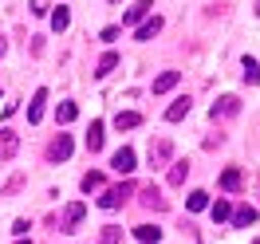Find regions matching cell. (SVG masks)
Here are the masks:
<instances>
[{"label": "cell", "instance_id": "1", "mask_svg": "<svg viewBox=\"0 0 260 244\" xmlns=\"http://www.w3.org/2000/svg\"><path fill=\"white\" fill-rule=\"evenodd\" d=\"M130 193H134V185H130V181H122V185H111L107 193L99 197V205H103V209H122Z\"/></svg>", "mask_w": 260, "mask_h": 244}, {"label": "cell", "instance_id": "2", "mask_svg": "<svg viewBox=\"0 0 260 244\" xmlns=\"http://www.w3.org/2000/svg\"><path fill=\"white\" fill-rule=\"evenodd\" d=\"M134 162H138V158H134V150H130V146H122V150H114V158H111V169L126 178V173H134Z\"/></svg>", "mask_w": 260, "mask_h": 244}, {"label": "cell", "instance_id": "3", "mask_svg": "<svg viewBox=\"0 0 260 244\" xmlns=\"http://www.w3.org/2000/svg\"><path fill=\"white\" fill-rule=\"evenodd\" d=\"M67 158H71V138L59 134V138L48 146V162H67Z\"/></svg>", "mask_w": 260, "mask_h": 244}, {"label": "cell", "instance_id": "4", "mask_svg": "<svg viewBox=\"0 0 260 244\" xmlns=\"http://www.w3.org/2000/svg\"><path fill=\"white\" fill-rule=\"evenodd\" d=\"M20 150V134H12V130H0V162H8L12 154Z\"/></svg>", "mask_w": 260, "mask_h": 244}, {"label": "cell", "instance_id": "5", "mask_svg": "<svg viewBox=\"0 0 260 244\" xmlns=\"http://www.w3.org/2000/svg\"><path fill=\"white\" fill-rule=\"evenodd\" d=\"M237 111H241V102H237V98H233V95H225V98H217V102H213V118H229V114H237Z\"/></svg>", "mask_w": 260, "mask_h": 244}, {"label": "cell", "instance_id": "6", "mask_svg": "<svg viewBox=\"0 0 260 244\" xmlns=\"http://www.w3.org/2000/svg\"><path fill=\"white\" fill-rule=\"evenodd\" d=\"M181 83V71H166V75H158L154 79V95H166V91H174Z\"/></svg>", "mask_w": 260, "mask_h": 244}, {"label": "cell", "instance_id": "7", "mask_svg": "<svg viewBox=\"0 0 260 244\" xmlns=\"http://www.w3.org/2000/svg\"><path fill=\"white\" fill-rule=\"evenodd\" d=\"M170 154H174V146L170 142H150V165H162V162H170Z\"/></svg>", "mask_w": 260, "mask_h": 244}, {"label": "cell", "instance_id": "8", "mask_svg": "<svg viewBox=\"0 0 260 244\" xmlns=\"http://www.w3.org/2000/svg\"><path fill=\"white\" fill-rule=\"evenodd\" d=\"M83 213H87V205H79V201H75V205H67V213H63V232H71V228L79 225Z\"/></svg>", "mask_w": 260, "mask_h": 244}, {"label": "cell", "instance_id": "9", "mask_svg": "<svg viewBox=\"0 0 260 244\" xmlns=\"http://www.w3.org/2000/svg\"><path fill=\"white\" fill-rule=\"evenodd\" d=\"M114 126H118V130H134V126H142V114H134V111H118V114H114Z\"/></svg>", "mask_w": 260, "mask_h": 244}, {"label": "cell", "instance_id": "10", "mask_svg": "<svg viewBox=\"0 0 260 244\" xmlns=\"http://www.w3.org/2000/svg\"><path fill=\"white\" fill-rule=\"evenodd\" d=\"M142 205H146V209H166V197L158 193V185H146V189H142Z\"/></svg>", "mask_w": 260, "mask_h": 244}, {"label": "cell", "instance_id": "11", "mask_svg": "<svg viewBox=\"0 0 260 244\" xmlns=\"http://www.w3.org/2000/svg\"><path fill=\"white\" fill-rule=\"evenodd\" d=\"M44 102H48V91H36L32 107H28V122H40V118H44Z\"/></svg>", "mask_w": 260, "mask_h": 244}, {"label": "cell", "instance_id": "12", "mask_svg": "<svg viewBox=\"0 0 260 244\" xmlns=\"http://www.w3.org/2000/svg\"><path fill=\"white\" fill-rule=\"evenodd\" d=\"M189 114V98H178V102H170V111H166V122H181Z\"/></svg>", "mask_w": 260, "mask_h": 244}, {"label": "cell", "instance_id": "13", "mask_svg": "<svg viewBox=\"0 0 260 244\" xmlns=\"http://www.w3.org/2000/svg\"><path fill=\"white\" fill-rule=\"evenodd\" d=\"M134 236H138L142 244H158V240H162V228H154V225H138V228H134Z\"/></svg>", "mask_w": 260, "mask_h": 244}, {"label": "cell", "instance_id": "14", "mask_svg": "<svg viewBox=\"0 0 260 244\" xmlns=\"http://www.w3.org/2000/svg\"><path fill=\"white\" fill-rule=\"evenodd\" d=\"M233 225H237V228H248V225H256V209H248V205H241V209L233 213Z\"/></svg>", "mask_w": 260, "mask_h": 244}, {"label": "cell", "instance_id": "15", "mask_svg": "<svg viewBox=\"0 0 260 244\" xmlns=\"http://www.w3.org/2000/svg\"><path fill=\"white\" fill-rule=\"evenodd\" d=\"M87 150H91V154L103 150V122H91V130H87Z\"/></svg>", "mask_w": 260, "mask_h": 244}, {"label": "cell", "instance_id": "16", "mask_svg": "<svg viewBox=\"0 0 260 244\" xmlns=\"http://www.w3.org/2000/svg\"><path fill=\"white\" fill-rule=\"evenodd\" d=\"M150 8H154V0H138V4H134V8L126 12V24H138V20H146Z\"/></svg>", "mask_w": 260, "mask_h": 244}, {"label": "cell", "instance_id": "17", "mask_svg": "<svg viewBox=\"0 0 260 244\" xmlns=\"http://www.w3.org/2000/svg\"><path fill=\"white\" fill-rule=\"evenodd\" d=\"M114 67H118V51H107V55H103V59H99V67H95V75H99V79H103V75H111Z\"/></svg>", "mask_w": 260, "mask_h": 244}, {"label": "cell", "instance_id": "18", "mask_svg": "<svg viewBox=\"0 0 260 244\" xmlns=\"http://www.w3.org/2000/svg\"><path fill=\"white\" fill-rule=\"evenodd\" d=\"M221 189L237 193V189H241V169H225V173H221Z\"/></svg>", "mask_w": 260, "mask_h": 244}, {"label": "cell", "instance_id": "19", "mask_svg": "<svg viewBox=\"0 0 260 244\" xmlns=\"http://www.w3.org/2000/svg\"><path fill=\"white\" fill-rule=\"evenodd\" d=\"M162 32V20L154 16V20H146V24H142V28H138V40H142V44H146V40H154V36Z\"/></svg>", "mask_w": 260, "mask_h": 244}, {"label": "cell", "instance_id": "20", "mask_svg": "<svg viewBox=\"0 0 260 244\" xmlns=\"http://www.w3.org/2000/svg\"><path fill=\"white\" fill-rule=\"evenodd\" d=\"M185 178H189V162H174V169H170V185H185Z\"/></svg>", "mask_w": 260, "mask_h": 244}, {"label": "cell", "instance_id": "21", "mask_svg": "<svg viewBox=\"0 0 260 244\" xmlns=\"http://www.w3.org/2000/svg\"><path fill=\"white\" fill-rule=\"evenodd\" d=\"M118 240H122L118 225H103V232H99V244H118Z\"/></svg>", "mask_w": 260, "mask_h": 244}, {"label": "cell", "instance_id": "22", "mask_svg": "<svg viewBox=\"0 0 260 244\" xmlns=\"http://www.w3.org/2000/svg\"><path fill=\"white\" fill-rule=\"evenodd\" d=\"M67 24H71V12H67V8H55V12H51V28H55V32H63Z\"/></svg>", "mask_w": 260, "mask_h": 244}, {"label": "cell", "instance_id": "23", "mask_svg": "<svg viewBox=\"0 0 260 244\" xmlns=\"http://www.w3.org/2000/svg\"><path fill=\"white\" fill-rule=\"evenodd\" d=\"M75 114H79V107H75V102H59L55 118H59V122H75Z\"/></svg>", "mask_w": 260, "mask_h": 244}, {"label": "cell", "instance_id": "24", "mask_svg": "<svg viewBox=\"0 0 260 244\" xmlns=\"http://www.w3.org/2000/svg\"><path fill=\"white\" fill-rule=\"evenodd\" d=\"M185 205H189V209H193V213L209 209V193H201V189H197V193H189V201H185Z\"/></svg>", "mask_w": 260, "mask_h": 244}, {"label": "cell", "instance_id": "25", "mask_svg": "<svg viewBox=\"0 0 260 244\" xmlns=\"http://www.w3.org/2000/svg\"><path fill=\"white\" fill-rule=\"evenodd\" d=\"M213 221H217V225H221V221H229V217H233V209H229V201H217V205H213Z\"/></svg>", "mask_w": 260, "mask_h": 244}, {"label": "cell", "instance_id": "26", "mask_svg": "<svg viewBox=\"0 0 260 244\" xmlns=\"http://www.w3.org/2000/svg\"><path fill=\"white\" fill-rule=\"evenodd\" d=\"M95 189H103V173H87L83 178V193H95Z\"/></svg>", "mask_w": 260, "mask_h": 244}, {"label": "cell", "instance_id": "27", "mask_svg": "<svg viewBox=\"0 0 260 244\" xmlns=\"http://www.w3.org/2000/svg\"><path fill=\"white\" fill-rule=\"evenodd\" d=\"M244 83H260V67H256V59H244Z\"/></svg>", "mask_w": 260, "mask_h": 244}, {"label": "cell", "instance_id": "28", "mask_svg": "<svg viewBox=\"0 0 260 244\" xmlns=\"http://www.w3.org/2000/svg\"><path fill=\"white\" fill-rule=\"evenodd\" d=\"M118 36H122V28H107V32H103V40H107V44H114Z\"/></svg>", "mask_w": 260, "mask_h": 244}, {"label": "cell", "instance_id": "29", "mask_svg": "<svg viewBox=\"0 0 260 244\" xmlns=\"http://www.w3.org/2000/svg\"><path fill=\"white\" fill-rule=\"evenodd\" d=\"M28 228H32L28 221H16V225H12V232H16V236H28Z\"/></svg>", "mask_w": 260, "mask_h": 244}, {"label": "cell", "instance_id": "30", "mask_svg": "<svg viewBox=\"0 0 260 244\" xmlns=\"http://www.w3.org/2000/svg\"><path fill=\"white\" fill-rule=\"evenodd\" d=\"M0 55H4V40H0Z\"/></svg>", "mask_w": 260, "mask_h": 244}, {"label": "cell", "instance_id": "31", "mask_svg": "<svg viewBox=\"0 0 260 244\" xmlns=\"http://www.w3.org/2000/svg\"><path fill=\"white\" fill-rule=\"evenodd\" d=\"M256 16H260V0H256Z\"/></svg>", "mask_w": 260, "mask_h": 244}, {"label": "cell", "instance_id": "32", "mask_svg": "<svg viewBox=\"0 0 260 244\" xmlns=\"http://www.w3.org/2000/svg\"><path fill=\"white\" fill-rule=\"evenodd\" d=\"M16 244H32V240H16Z\"/></svg>", "mask_w": 260, "mask_h": 244}, {"label": "cell", "instance_id": "33", "mask_svg": "<svg viewBox=\"0 0 260 244\" xmlns=\"http://www.w3.org/2000/svg\"><path fill=\"white\" fill-rule=\"evenodd\" d=\"M111 4H118V0H111Z\"/></svg>", "mask_w": 260, "mask_h": 244}, {"label": "cell", "instance_id": "34", "mask_svg": "<svg viewBox=\"0 0 260 244\" xmlns=\"http://www.w3.org/2000/svg\"><path fill=\"white\" fill-rule=\"evenodd\" d=\"M252 244H260V240H252Z\"/></svg>", "mask_w": 260, "mask_h": 244}]
</instances>
